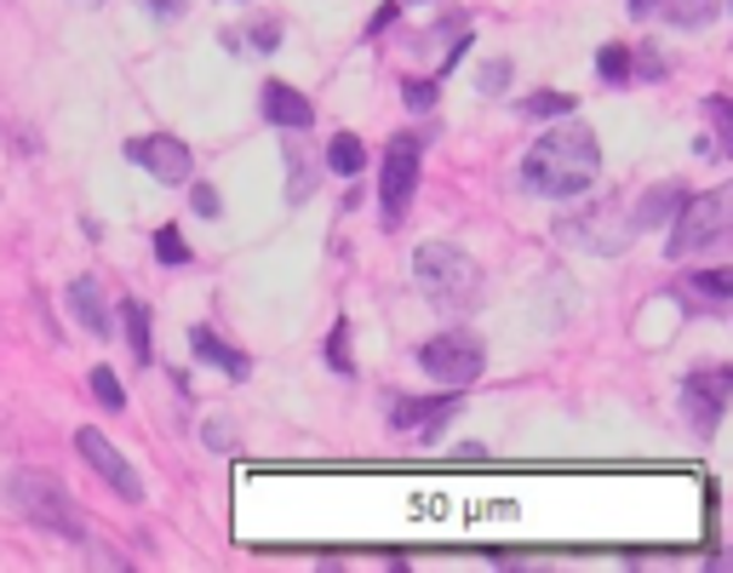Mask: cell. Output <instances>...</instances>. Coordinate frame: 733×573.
Masks as SVG:
<instances>
[{"label":"cell","mask_w":733,"mask_h":573,"mask_svg":"<svg viewBox=\"0 0 733 573\" xmlns=\"http://www.w3.org/2000/svg\"><path fill=\"white\" fill-rule=\"evenodd\" d=\"M596 173H602V144H596V132L585 121H556L522 161V184L550 201L585 195L596 184Z\"/></svg>","instance_id":"1"},{"label":"cell","mask_w":733,"mask_h":573,"mask_svg":"<svg viewBox=\"0 0 733 573\" xmlns=\"http://www.w3.org/2000/svg\"><path fill=\"white\" fill-rule=\"evenodd\" d=\"M413 287L430 298L436 310H476L482 298V269L476 258L453 247V242H424L413 253Z\"/></svg>","instance_id":"2"},{"label":"cell","mask_w":733,"mask_h":573,"mask_svg":"<svg viewBox=\"0 0 733 573\" xmlns=\"http://www.w3.org/2000/svg\"><path fill=\"white\" fill-rule=\"evenodd\" d=\"M7 499H12V511H18L29 528L58 533V539H70V545H86V522H81V511L70 504L63 482L47 477V470H12V477H7Z\"/></svg>","instance_id":"3"},{"label":"cell","mask_w":733,"mask_h":573,"mask_svg":"<svg viewBox=\"0 0 733 573\" xmlns=\"http://www.w3.org/2000/svg\"><path fill=\"white\" fill-rule=\"evenodd\" d=\"M727 229H733V190H727V184H716V190H705V195H688L682 207H677V218H671V253H664V258L688 264V258H699V253L722 247Z\"/></svg>","instance_id":"4"},{"label":"cell","mask_w":733,"mask_h":573,"mask_svg":"<svg viewBox=\"0 0 733 573\" xmlns=\"http://www.w3.org/2000/svg\"><path fill=\"white\" fill-rule=\"evenodd\" d=\"M419 367H424V374L436 379V385L464 390V385H476V379H482L487 350H482L476 332H436V339L419 350Z\"/></svg>","instance_id":"5"},{"label":"cell","mask_w":733,"mask_h":573,"mask_svg":"<svg viewBox=\"0 0 733 573\" xmlns=\"http://www.w3.org/2000/svg\"><path fill=\"white\" fill-rule=\"evenodd\" d=\"M413 190H419V144H413V132H395L384 144V166H379V207H384L390 224L402 218Z\"/></svg>","instance_id":"6"},{"label":"cell","mask_w":733,"mask_h":573,"mask_svg":"<svg viewBox=\"0 0 733 573\" xmlns=\"http://www.w3.org/2000/svg\"><path fill=\"white\" fill-rule=\"evenodd\" d=\"M75 453L92 464V477H104V488H110L115 499H126V504H138V499H144V477L121 459V448L110 442L104 430H92V424L75 430Z\"/></svg>","instance_id":"7"},{"label":"cell","mask_w":733,"mask_h":573,"mask_svg":"<svg viewBox=\"0 0 733 573\" xmlns=\"http://www.w3.org/2000/svg\"><path fill=\"white\" fill-rule=\"evenodd\" d=\"M727 390H733V374L727 367H705V374H688V385H682V413H688V424H693V436H716V424H722V413H727Z\"/></svg>","instance_id":"8"},{"label":"cell","mask_w":733,"mask_h":573,"mask_svg":"<svg viewBox=\"0 0 733 573\" xmlns=\"http://www.w3.org/2000/svg\"><path fill=\"white\" fill-rule=\"evenodd\" d=\"M126 161L132 166H144L149 178H161V184H184L189 178V144L184 139H173V132H144V139H132L126 144Z\"/></svg>","instance_id":"9"},{"label":"cell","mask_w":733,"mask_h":573,"mask_svg":"<svg viewBox=\"0 0 733 573\" xmlns=\"http://www.w3.org/2000/svg\"><path fill=\"white\" fill-rule=\"evenodd\" d=\"M458 401L464 396H442V401H395L390 408V424L395 430H419V442H442V430H447V419L458 413Z\"/></svg>","instance_id":"10"},{"label":"cell","mask_w":733,"mask_h":573,"mask_svg":"<svg viewBox=\"0 0 733 573\" xmlns=\"http://www.w3.org/2000/svg\"><path fill=\"white\" fill-rule=\"evenodd\" d=\"M682 201H688V184H653V190H642L637 213H624L630 235H648V229H659V224H671Z\"/></svg>","instance_id":"11"},{"label":"cell","mask_w":733,"mask_h":573,"mask_svg":"<svg viewBox=\"0 0 733 573\" xmlns=\"http://www.w3.org/2000/svg\"><path fill=\"white\" fill-rule=\"evenodd\" d=\"M63 305H70V316L92 332V339H110V305H104V293H97V282L92 276H75L70 287H63Z\"/></svg>","instance_id":"12"},{"label":"cell","mask_w":733,"mask_h":573,"mask_svg":"<svg viewBox=\"0 0 733 573\" xmlns=\"http://www.w3.org/2000/svg\"><path fill=\"white\" fill-rule=\"evenodd\" d=\"M264 115H270V126H287V132H304L316 121V104L298 86L287 81H264Z\"/></svg>","instance_id":"13"},{"label":"cell","mask_w":733,"mask_h":573,"mask_svg":"<svg viewBox=\"0 0 733 573\" xmlns=\"http://www.w3.org/2000/svg\"><path fill=\"white\" fill-rule=\"evenodd\" d=\"M287 166H292V178H287V201L298 207V201H310L316 173H321V150H316V144H304V132H292V139H287Z\"/></svg>","instance_id":"14"},{"label":"cell","mask_w":733,"mask_h":573,"mask_svg":"<svg viewBox=\"0 0 733 573\" xmlns=\"http://www.w3.org/2000/svg\"><path fill=\"white\" fill-rule=\"evenodd\" d=\"M189 350H195V356H202L207 367H224V374H229V379H247V374H252V361H247L241 350H229V345L218 339V332H213V327H189Z\"/></svg>","instance_id":"15"},{"label":"cell","mask_w":733,"mask_h":573,"mask_svg":"<svg viewBox=\"0 0 733 573\" xmlns=\"http://www.w3.org/2000/svg\"><path fill=\"white\" fill-rule=\"evenodd\" d=\"M659 12L671 29H688V35H699V29H711L722 18V0H659Z\"/></svg>","instance_id":"16"},{"label":"cell","mask_w":733,"mask_h":573,"mask_svg":"<svg viewBox=\"0 0 733 573\" xmlns=\"http://www.w3.org/2000/svg\"><path fill=\"white\" fill-rule=\"evenodd\" d=\"M121 321H126V339H132V356H138V367H149V361H155L149 305H138V298H121Z\"/></svg>","instance_id":"17"},{"label":"cell","mask_w":733,"mask_h":573,"mask_svg":"<svg viewBox=\"0 0 733 573\" xmlns=\"http://www.w3.org/2000/svg\"><path fill=\"white\" fill-rule=\"evenodd\" d=\"M321 166H332L339 178H355L361 166H366V144L355 139V132H332V139H327V155H321Z\"/></svg>","instance_id":"18"},{"label":"cell","mask_w":733,"mask_h":573,"mask_svg":"<svg viewBox=\"0 0 733 573\" xmlns=\"http://www.w3.org/2000/svg\"><path fill=\"white\" fill-rule=\"evenodd\" d=\"M688 293L711 298V305H727L733 298V269H688Z\"/></svg>","instance_id":"19"},{"label":"cell","mask_w":733,"mask_h":573,"mask_svg":"<svg viewBox=\"0 0 733 573\" xmlns=\"http://www.w3.org/2000/svg\"><path fill=\"white\" fill-rule=\"evenodd\" d=\"M86 385H92V396H97V408H104V413H121V408H126V390H121V379H115V367L97 361Z\"/></svg>","instance_id":"20"},{"label":"cell","mask_w":733,"mask_h":573,"mask_svg":"<svg viewBox=\"0 0 733 573\" xmlns=\"http://www.w3.org/2000/svg\"><path fill=\"white\" fill-rule=\"evenodd\" d=\"M596 75H602L608 86H624L630 81V47L624 41H608L602 52H596Z\"/></svg>","instance_id":"21"},{"label":"cell","mask_w":733,"mask_h":573,"mask_svg":"<svg viewBox=\"0 0 733 573\" xmlns=\"http://www.w3.org/2000/svg\"><path fill=\"white\" fill-rule=\"evenodd\" d=\"M155 258H161L166 269L189 264V242H184V229H178V224H161V229H155Z\"/></svg>","instance_id":"22"},{"label":"cell","mask_w":733,"mask_h":573,"mask_svg":"<svg viewBox=\"0 0 733 573\" xmlns=\"http://www.w3.org/2000/svg\"><path fill=\"white\" fill-rule=\"evenodd\" d=\"M522 115H533V121H550V115H574V98H568V92H533L527 104H522Z\"/></svg>","instance_id":"23"},{"label":"cell","mask_w":733,"mask_h":573,"mask_svg":"<svg viewBox=\"0 0 733 573\" xmlns=\"http://www.w3.org/2000/svg\"><path fill=\"white\" fill-rule=\"evenodd\" d=\"M327 361L339 367V374H355V361H350V327L344 321H332V332H327Z\"/></svg>","instance_id":"24"},{"label":"cell","mask_w":733,"mask_h":573,"mask_svg":"<svg viewBox=\"0 0 733 573\" xmlns=\"http://www.w3.org/2000/svg\"><path fill=\"white\" fill-rule=\"evenodd\" d=\"M505 86H510V63H505V58H487L482 75H476V92L493 98V92H505Z\"/></svg>","instance_id":"25"},{"label":"cell","mask_w":733,"mask_h":573,"mask_svg":"<svg viewBox=\"0 0 733 573\" xmlns=\"http://www.w3.org/2000/svg\"><path fill=\"white\" fill-rule=\"evenodd\" d=\"M630 70H637L642 81H664V58L653 47H642V52H630Z\"/></svg>","instance_id":"26"},{"label":"cell","mask_w":733,"mask_h":573,"mask_svg":"<svg viewBox=\"0 0 733 573\" xmlns=\"http://www.w3.org/2000/svg\"><path fill=\"white\" fill-rule=\"evenodd\" d=\"M207 448L229 453V448H236V424H229V419H207Z\"/></svg>","instance_id":"27"},{"label":"cell","mask_w":733,"mask_h":573,"mask_svg":"<svg viewBox=\"0 0 733 573\" xmlns=\"http://www.w3.org/2000/svg\"><path fill=\"white\" fill-rule=\"evenodd\" d=\"M402 98H407V110H430L436 104V81H407Z\"/></svg>","instance_id":"28"},{"label":"cell","mask_w":733,"mask_h":573,"mask_svg":"<svg viewBox=\"0 0 733 573\" xmlns=\"http://www.w3.org/2000/svg\"><path fill=\"white\" fill-rule=\"evenodd\" d=\"M189 207L202 213V218H218V190H213V184H195V190H189Z\"/></svg>","instance_id":"29"},{"label":"cell","mask_w":733,"mask_h":573,"mask_svg":"<svg viewBox=\"0 0 733 573\" xmlns=\"http://www.w3.org/2000/svg\"><path fill=\"white\" fill-rule=\"evenodd\" d=\"M252 47H258V52L281 47V29H276V23H252Z\"/></svg>","instance_id":"30"},{"label":"cell","mask_w":733,"mask_h":573,"mask_svg":"<svg viewBox=\"0 0 733 573\" xmlns=\"http://www.w3.org/2000/svg\"><path fill=\"white\" fill-rule=\"evenodd\" d=\"M144 7H149L155 18H184V12H189V0H144Z\"/></svg>","instance_id":"31"},{"label":"cell","mask_w":733,"mask_h":573,"mask_svg":"<svg viewBox=\"0 0 733 573\" xmlns=\"http://www.w3.org/2000/svg\"><path fill=\"white\" fill-rule=\"evenodd\" d=\"M395 12H402V7H395V0H390V7H379V12H373V29H366V35H384V29L395 23Z\"/></svg>","instance_id":"32"},{"label":"cell","mask_w":733,"mask_h":573,"mask_svg":"<svg viewBox=\"0 0 733 573\" xmlns=\"http://www.w3.org/2000/svg\"><path fill=\"white\" fill-rule=\"evenodd\" d=\"M624 7H630V18H648V12L659 7V0H624Z\"/></svg>","instance_id":"33"},{"label":"cell","mask_w":733,"mask_h":573,"mask_svg":"<svg viewBox=\"0 0 733 573\" xmlns=\"http://www.w3.org/2000/svg\"><path fill=\"white\" fill-rule=\"evenodd\" d=\"M75 7H104V0H75Z\"/></svg>","instance_id":"34"}]
</instances>
